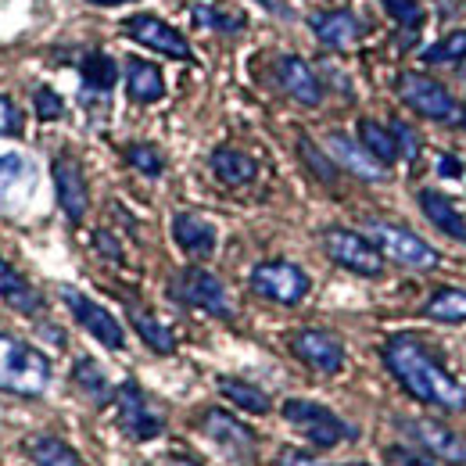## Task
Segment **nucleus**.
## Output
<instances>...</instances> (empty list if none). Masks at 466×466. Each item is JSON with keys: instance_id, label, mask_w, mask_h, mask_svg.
<instances>
[{"instance_id": "nucleus-1", "label": "nucleus", "mask_w": 466, "mask_h": 466, "mask_svg": "<svg viewBox=\"0 0 466 466\" xmlns=\"http://www.w3.org/2000/svg\"><path fill=\"white\" fill-rule=\"evenodd\" d=\"M384 362L416 402L449 409V412H463L466 409V391L431 359V351L423 349L416 338H409V334L391 338L388 349H384Z\"/></svg>"}, {"instance_id": "nucleus-43", "label": "nucleus", "mask_w": 466, "mask_h": 466, "mask_svg": "<svg viewBox=\"0 0 466 466\" xmlns=\"http://www.w3.org/2000/svg\"><path fill=\"white\" fill-rule=\"evenodd\" d=\"M90 4H101V7H112V4H133V0H90Z\"/></svg>"}, {"instance_id": "nucleus-7", "label": "nucleus", "mask_w": 466, "mask_h": 466, "mask_svg": "<svg viewBox=\"0 0 466 466\" xmlns=\"http://www.w3.org/2000/svg\"><path fill=\"white\" fill-rule=\"evenodd\" d=\"M370 237L380 244V251H388L395 262H402V266H412V269H431V266H438V251L423 240V237H416L412 230L406 227H395V223H370Z\"/></svg>"}, {"instance_id": "nucleus-39", "label": "nucleus", "mask_w": 466, "mask_h": 466, "mask_svg": "<svg viewBox=\"0 0 466 466\" xmlns=\"http://www.w3.org/2000/svg\"><path fill=\"white\" fill-rule=\"evenodd\" d=\"M388 466H434L423 452H409V449H388Z\"/></svg>"}, {"instance_id": "nucleus-34", "label": "nucleus", "mask_w": 466, "mask_h": 466, "mask_svg": "<svg viewBox=\"0 0 466 466\" xmlns=\"http://www.w3.org/2000/svg\"><path fill=\"white\" fill-rule=\"evenodd\" d=\"M384 11H388L399 25H406V29L423 25V11L416 7V0H384Z\"/></svg>"}, {"instance_id": "nucleus-41", "label": "nucleus", "mask_w": 466, "mask_h": 466, "mask_svg": "<svg viewBox=\"0 0 466 466\" xmlns=\"http://www.w3.org/2000/svg\"><path fill=\"white\" fill-rule=\"evenodd\" d=\"M280 466H319L309 452H294V449H288L284 452V460H280Z\"/></svg>"}, {"instance_id": "nucleus-37", "label": "nucleus", "mask_w": 466, "mask_h": 466, "mask_svg": "<svg viewBox=\"0 0 466 466\" xmlns=\"http://www.w3.org/2000/svg\"><path fill=\"white\" fill-rule=\"evenodd\" d=\"M61 108H65V105H61V97L55 94V90H47V86L36 90V116L40 118H58Z\"/></svg>"}, {"instance_id": "nucleus-10", "label": "nucleus", "mask_w": 466, "mask_h": 466, "mask_svg": "<svg viewBox=\"0 0 466 466\" xmlns=\"http://www.w3.org/2000/svg\"><path fill=\"white\" fill-rule=\"evenodd\" d=\"M406 434L434 460H445L452 466H466V438L438 420H406Z\"/></svg>"}, {"instance_id": "nucleus-12", "label": "nucleus", "mask_w": 466, "mask_h": 466, "mask_svg": "<svg viewBox=\"0 0 466 466\" xmlns=\"http://www.w3.org/2000/svg\"><path fill=\"white\" fill-rule=\"evenodd\" d=\"M116 406H118V423H122V431H126L129 438L147 441V438H158V434H162V420H158V412H151L147 399H144V391H140L133 380H126V384L118 388Z\"/></svg>"}, {"instance_id": "nucleus-8", "label": "nucleus", "mask_w": 466, "mask_h": 466, "mask_svg": "<svg viewBox=\"0 0 466 466\" xmlns=\"http://www.w3.org/2000/svg\"><path fill=\"white\" fill-rule=\"evenodd\" d=\"M173 294L179 301L208 312V316H219V319H230L233 309H230V294L223 288V280H216L212 273L205 269H187L179 273V280L173 284Z\"/></svg>"}, {"instance_id": "nucleus-33", "label": "nucleus", "mask_w": 466, "mask_h": 466, "mask_svg": "<svg viewBox=\"0 0 466 466\" xmlns=\"http://www.w3.org/2000/svg\"><path fill=\"white\" fill-rule=\"evenodd\" d=\"M126 158H129V166H137L144 176H158L162 173V166H166L162 155H158L151 144H133V147L126 151Z\"/></svg>"}, {"instance_id": "nucleus-22", "label": "nucleus", "mask_w": 466, "mask_h": 466, "mask_svg": "<svg viewBox=\"0 0 466 466\" xmlns=\"http://www.w3.org/2000/svg\"><path fill=\"white\" fill-rule=\"evenodd\" d=\"M190 15L201 29H216V33H240L244 29V15L227 7V4H216V0H194Z\"/></svg>"}, {"instance_id": "nucleus-32", "label": "nucleus", "mask_w": 466, "mask_h": 466, "mask_svg": "<svg viewBox=\"0 0 466 466\" xmlns=\"http://www.w3.org/2000/svg\"><path fill=\"white\" fill-rule=\"evenodd\" d=\"M466 58V33H449L441 44L427 47L423 61L427 65H441V61H463Z\"/></svg>"}, {"instance_id": "nucleus-36", "label": "nucleus", "mask_w": 466, "mask_h": 466, "mask_svg": "<svg viewBox=\"0 0 466 466\" xmlns=\"http://www.w3.org/2000/svg\"><path fill=\"white\" fill-rule=\"evenodd\" d=\"M22 173H25L22 155H0V190L11 187L15 179H22Z\"/></svg>"}, {"instance_id": "nucleus-26", "label": "nucleus", "mask_w": 466, "mask_h": 466, "mask_svg": "<svg viewBox=\"0 0 466 466\" xmlns=\"http://www.w3.org/2000/svg\"><path fill=\"white\" fill-rule=\"evenodd\" d=\"M0 298L11 305V309H18V312H36L40 309V298H36V291L0 258Z\"/></svg>"}, {"instance_id": "nucleus-18", "label": "nucleus", "mask_w": 466, "mask_h": 466, "mask_svg": "<svg viewBox=\"0 0 466 466\" xmlns=\"http://www.w3.org/2000/svg\"><path fill=\"white\" fill-rule=\"evenodd\" d=\"M173 237L187 255L205 258V255H212V251H216V227H212L208 219L194 216V212H179V216H176Z\"/></svg>"}, {"instance_id": "nucleus-2", "label": "nucleus", "mask_w": 466, "mask_h": 466, "mask_svg": "<svg viewBox=\"0 0 466 466\" xmlns=\"http://www.w3.org/2000/svg\"><path fill=\"white\" fill-rule=\"evenodd\" d=\"M51 384V362L18 338L0 334V388L18 395H44Z\"/></svg>"}, {"instance_id": "nucleus-28", "label": "nucleus", "mask_w": 466, "mask_h": 466, "mask_svg": "<svg viewBox=\"0 0 466 466\" xmlns=\"http://www.w3.org/2000/svg\"><path fill=\"white\" fill-rule=\"evenodd\" d=\"M219 391L230 399L233 406L244 409V412H269V399H266V391H258V388H255V384H248V380L219 377Z\"/></svg>"}, {"instance_id": "nucleus-31", "label": "nucleus", "mask_w": 466, "mask_h": 466, "mask_svg": "<svg viewBox=\"0 0 466 466\" xmlns=\"http://www.w3.org/2000/svg\"><path fill=\"white\" fill-rule=\"evenodd\" d=\"M76 384H79L90 399H97V402L108 399V380H105V373H101L90 359H79V362H76Z\"/></svg>"}, {"instance_id": "nucleus-29", "label": "nucleus", "mask_w": 466, "mask_h": 466, "mask_svg": "<svg viewBox=\"0 0 466 466\" xmlns=\"http://www.w3.org/2000/svg\"><path fill=\"white\" fill-rule=\"evenodd\" d=\"M29 456L36 460V466H79L76 452L58 441V438H36L29 441Z\"/></svg>"}, {"instance_id": "nucleus-4", "label": "nucleus", "mask_w": 466, "mask_h": 466, "mask_svg": "<svg viewBox=\"0 0 466 466\" xmlns=\"http://www.w3.org/2000/svg\"><path fill=\"white\" fill-rule=\"evenodd\" d=\"M323 248H327V255H330L338 266H345V269L359 273V277H380V273H384L380 251H377L373 240H366L362 233L327 230L323 233Z\"/></svg>"}, {"instance_id": "nucleus-19", "label": "nucleus", "mask_w": 466, "mask_h": 466, "mask_svg": "<svg viewBox=\"0 0 466 466\" xmlns=\"http://www.w3.org/2000/svg\"><path fill=\"white\" fill-rule=\"evenodd\" d=\"M420 208L441 233H449L456 240H466V219L463 212L452 205V198H445L438 190H420Z\"/></svg>"}, {"instance_id": "nucleus-30", "label": "nucleus", "mask_w": 466, "mask_h": 466, "mask_svg": "<svg viewBox=\"0 0 466 466\" xmlns=\"http://www.w3.org/2000/svg\"><path fill=\"white\" fill-rule=\"evenodd\" d=\"M83 79H86V86H94V90H112L118 79L116 61L108 58V55H86V58H83Z\"/></svg>"}, {"instance_id": "nucleus-24", "label": "nucleus", "mask_w": 466, "mask_h": 466, "mask_svg": "<svg viewBox=\"0 0 466 466\" xmlns=\"http://www.w3.org/2000/svg\"><path fill=\"white\" fill-rule=\"evenodd\" d=\"M359 140H362V147H366L380 166H391V162L399 158L395 133H391V129H384V126H380V122H373V118H362V122H359Z\"/></svg>"}, {"instance_id": "nucleus-16", "label": "nucleus", "mask_w": 466, "mask_h": 466, "mask_svg": "<svg viewBox=\"0 0 466 466\" xmlns=\"http://www.w3.org/2000/svg\"><path fill=\"white\" fill-rule=\"evenodd\" d=\"M277 79H280V86L291 94L294 101H301V105H309V108H316V105L323 101V86H319L316 72L301 58H294V55L277 61Z\"/></svg>"}, {"instance_id": "nucleus-11", "label": "nucleus", "mask_w": 466, "mask_h": 466, "mask_svg": "<svg viewBox=\"0 0 466 466\" xmlns=\"http://www.w3.org/2000/svg\"><path fill=\"white\" fill-rule=\"evenodd\" d=\"M61 298H65V305L72 309V316L79 319V327H83L90 338H97L105 349H122V345H126V334H122L118 319L108 309H101L97 301H90L86 294H79L76 288H61Z\"/></svg>"}, {"instance_id": "nucleus-25", "label": "nucleus", "mask_w": 466, "mask_h": 466, "mask_svg": "<svg viewBox=\"0 0 466 466\" xmlns=\"http://www.w3.org/2000/svg\"><path fill=\"white\" fill-rule=\"evenodd\" d=\"M423 316L438 319V323H466V291L441 288L438 294H431V301L423 305Z\"/></svg>"}, {"instance_id": "nucleus-5", "label": "nucleus", "mask_w": 466, "mask_h": 466, "mask_svg": "<svg viewBox=\"0 0 466 466\" xmlns=\"http://www.w3.org/2000/svg\"><path fill=\"white\" fill-rule=\"evenodd\" d=\"M251 291L280 305H298L309 294V277L294 262H262L251 269Z\"/></svg>"}, {"instance_id": "nucleus-46", "label": "nucleus", "mask_w": 466, "mask_h": 466, "mask_svg": "<svg viewBox=\"0 0 466 466\" xmlns=\"http://www.w3.org/2000/svg\"><path fill=\"white\" fill-rule=\"evenodd\" d=\"M351 466H366V463H351Z\"/></svg>"}, {"instance_id": "nucleus-13", "label": "nucleus", "mask_w": 466, "mask_h": 466, "mask_svg": "<svg viewBox=\"0 0 466 466\" xmlns=\"http://www.w3.org/2000/svg\"><path fill=\"white\" fill-rule=\"evenodd\" d=\"M126 33H129L137 44H144V47L166 55V58H190V44L176 33L173 25H166V22L155 18V15H137V18H129V22H126Z\"/></svg>"}, {"instance_id": "nucleus-9", "label": "nucleus", "mask_w": 466, "mask_h": 466, "mask_svg": "<svg viewBox=\"0 0 466 466\" xmlns=\"http://www.w3.org/2000/svg\"><path fill=\"white\" fill-rule=\"evenodd\" d=\"M201 431L212 438V445H216L227 460H233V463H251V460H255V434H251L240 420H233L230 412L208 409L205 420H201Z\"/></svg>"}, {"instance_id": "nucleus-17", "label": "nucleus", "mask_w": 466, "mask_h": 466, "mask_svg": "<svg viewBox=\"0 0 466 466\" xmlns=\"http://www.w3.org/2000/svg\"><path fill=\"white\" fill-rule=\"evenodd\" d=\"M327 147H330V158H334L338 166H345L349 173L362 176V179H380V176H384V166H380L362 144H355L351 137H345V133H330V137H327Z\"/></svg>"}, {"instance_id": "nucleus-42", "label": "nucleus", "mask_w": 466, "mask_h": 466, "mask_svg": "<svg viewBox=\"0 0 466 466\" xmlns=\"http://www.w3.org/2000/svg\"><path fill=\"white\" fill-rule=\"evenodd\" d=\"M438 173L441 176H463V166H460V158H449V155H445V158L438 162Z\"/></svg>"}, {"instance_id": "nucleus-21", "label": "nucleus", "mask_w": 466, "mask_h": 466, "mask_svg": "<svg viewBox=\"0 0 466 466\" xmlns=\"http://www.w3.org/2000/svg\"><path fill=\"white\" fill-rule=\"evenodd\" d=\"M359 18L349 11H323L312 18V33L327 44V47H349L351 40L359 36Z\"/></svg>"}, {"instance_id": "nucleus-6", "label": "nucleus", "mask_w": 466, "mask_h": 466, "mask_svg": "<svg viewBox=\"0 0 466 466\" xmlns=\"http://www.w3.org/2000/svg\"><path fill=\"white\" fill-rule=\"evenodd\" d=\"M399 97L406 101L416 116L434 118V122H445V118L456 116V101H452V94H449L438 79L420 76V72H406V76L399 79Z\"/></svg>"}, {"instance_id": "nucleus-14", "label": "nucleus", "mask_w": 466, "mask_h": 466, "mask_svg": "<svg viewBox=\"0 0 466 466\" xmlns=\"http://www.w3.org/2000/svg\"><path fill=\"white\" fill-rule=\"evenodd\" d=\"M291 349L301 362H309L319 373H338L345 366V345L334 334H327V330H301V334H294Z\"/></svg>"}, {"instance_id": "nucleus-23", "label": "nucleus", "mask_w": 466, "mask_h": 466, "mask_svg": "<svg viewBox=\"0 0 466 466\" xmlns=\"http://www.w3.org/2000/svg\"><path fill=\"white\" fill-rule=\"evenodd\" d=\"M212 173L219 176L223 183H230V187H240V183H251V179H255L258 166H255V158L244 155V151L219 147V151L212 155Z\"/></svg>"}, {"instance_id": "nucleus-44", "label": "nucleus", "mask_w": 466, "mask_h": 466, "mask_svg": "<svg viewBox=\"0 0 466 466\" xmlns=\"http://www.w3.org/2000/svg\"><path fill=\"white\" fill-rule=\"evenodd\" d=\"M169 466H198L194 460H183V456H176V460H169Z\"/></svg>"}, {"instance_id": "nucleus-38", "label": "nucleus", "mask_w": 466, "mask_h": 466, "mask_svg": "<svg viewBox=\"0 0 466 466\" xmlns=\"http://www.w3.org/2000/svg\"><path fill=\"white\" fill-rule=\"evenodd\" d=\"M391 133H395L399 155H402V158H416V147H420V144H416V133L409 129L406 122H395V126H391Z\"/></svg>"}, {"instance_id": "nucleus-27", "label": "nucleus", "mask_w": 466, "mask_h": 466, "mask_svg": "<svg viewBox=\"0 0 466 466\" xmlns=\"http://www.w3.org/2000/svg\"><path fill=\"white\" fill-rule=\"evenodd\" d=\"M129 319H133V327H137V334L147 341V349L162 351V355H169V351H176V338L173 330L166 327V323H158L151 312H144V309H133L129 312Z\"/></svg>"}, {"instance_id": "nucleus-35", "label": "nucleus", "mask_w": 466, "mask_h": 466, "mask_svg": "<svg viewBox=\"0 0 466 466\" xmlns=\"http://www.w3.org/2000/svg\"><path fill=\"white\" fill-rule=\"evenodd\" d=\"M22 133V112L11 97H0V137H18Z\"/></svg>"}, {"instance_id": "nucleus-20", "label": "nucleus", "mask_w": 466, "mask_h": 466, "mask_svg": "<svg viewBox=\"0 0 466 466\" xmlns=\"http://www.w3.org/2000/svg\"><path fill=\"white\" fill-rule=\"evenodd\" d=\"M126 86H129V97L140 101V105H151V101L166 97V79H162V72L151 61H129L126 65Z\"/></svg>"}, {"instance_id": "nucleus-40", "label": "nucleus", "mask_w": 466, "mask_h": 466, "mask_svg": "<svg viewBox=\"0 0 466 466\" xmlns=\"http://www.w3.org/2000/svg\"><path fill=\"white\" fill-rule=\"evenodd\" d=\"M298 147H301V155H305V158L312 162V169L323 176V179H330V176H334V173H330V162H323V158H319V151H316V147H312L309 140H301Z\"/></svg>"}, {"instance_id": "nucleus-15", "label": "nucleus", "mask_w": 466, "mask_h": 466, "mask_svg": "<svg viewBox=\"0 0 466 466\" xmlns=\"http://www.w3.org/2000/svg\"><path fill=\"white\" fill-rule=\"evenodd\" d=\"M55 190H58V205L65 208V216L72 223H79L86 216V179H83V169L72 162V158H58L55 162Z\"/></svg>"}, {"instance_id": "nucleus-3", "label": "nucleus", "mask_w": 466, "mask_h": 466, "mask_svg": "<svg viewBox=\"0 0 466 466\" xmlns=\"http://www.w3.org/2000/svg\"><path fill=\"white\" fill-rule=\"evenodd\" d=\"M284 420L291 423L298 434H305L312 445H319V449H334L338 441L355 438V427H349L338 412H330L319 402L291 399V402H284Z\"/></svg>"}, {"instance_id": "nucleus-45", "label": "nucleus", "mask_w": 466, "mask_h": 466, "mask_svg": "<svg viewBox=\"0 0 466 466\" xmlns=\"http://www.w3.org/2000/svg\"><path fill=\"white\" fill-rule=\"evenodd\" d=\"M463 126H466V108H463Z\"/></svg>"}]
</instances>
